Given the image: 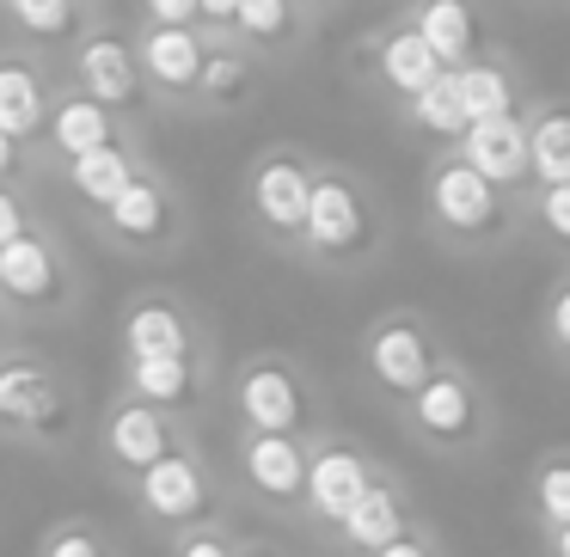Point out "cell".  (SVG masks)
Masks as SVG:
<instances>
[{
  "label": "cell",
  "instance_id": "obj_1",
  "mask_svg": "<svg viewBox=\"0 0 570 557\" xmlns=\"http://www.w3.org/2000/svg\"><path fill=\"white\" fill-rule=\"evenodd\" d=\"M307 239H313V251H325V258H350V251L368 246V215H362V197L344 185V178H320V185H313Z\"/></svg>",
  "mask_w": 570,
  "mask_h": 557
},
{
  "label": "cell",
  "instance_id": "obj_2",
  "mask_svg": "<svg viewBox=\"0 0 570 557\" xmlns=\"http://www.w3.org/2000/svg\"><path fill=\"white\" fill-rule=\"evenodd\" d=\"M430 202H435V215H442V227H454V233H484V227L497 221V185H484L466 160L435 172Z\"/></svg>",
  "mask_w": 570,
  "mask_h": 557
},
{
  "label": "cell",
  "instance_id": "obj_3",
  "mask_svg": "<svg viewBox=\"0 0 570 557\" xmlns=\"http://www.w3.org/2000/svg\"><path fill=\"white\" fill-rule=\"evenodd\" d=\"M368 368L381 386H393V392H411L417 398L423 386L435 380V361H430V344H423L411 325H381L368 344Z\"/></svg>",
  "mask_w": 570,
  "mask_h": 557
},
{
  "label": "cell",
  "instance_id": "obj_4",
  "mask_svg": "<svg viewBox=\"0 0 570 557\" xmlns=\"http://www.w3.org/2000/svg\"><path fill=\"white\" fill-rule=\"evenodd\" d=\"M0 422H19V429H56L62 422V392L43 368L13 361L0 368Z\"/></svg>",
  "mask_w": 570,
  "mask_h": 557
},
{
  "label": "cell",
  "instance_id": "obj_5",
  "mask_svg": "<svg viewBox=\"0 0 570 557\" xmlns=\"http://www.w3.org/2000/svg\"><path fill=\"white\" fill-rule=\"evenodd\" d=\"M252 202H258V215L276 227V233H307L313 178L301 172L295 160H271V166H258V185H252Z\"/></svg>",
  "mask_w": 570,
  "mask_h": 557
},
{
  "label": "cell",
  "instance_id": "obj_6",
  "mask_svg": "<svg viewBox=\"0 0 570 557\" xmlns=\"http://www.w3.org/2000/svg\"><path fill=\"white\" fill-rule=\"evenodd\" d=\"M368 490H374V484H368V471H362V459L344 454V447L307 459V496H313V508H320L325 520H337V527L356 515V503H362Z\"/></svg>",
  "mask_w": 570,
  "mask_h": 557
},
{
  "label": "cell",
  "instance_id": "obj_7",
  "mask_svg": "<svg viewBox=\"0 0 570 557\" xmlns=\"http://www.w3.org/2000/svg\"><path fill=\"white\" fill-rule=\"evenodd\" d=\"M239 410H246V422L258 435H295L301 422V386L288 380L283 368H252L246 380H239Z\"/></svg>",
  "mask_w": 570,
  "mask_h": 557
},
{
  "label": "cell",
  "instance_id": "obj_8",
  "mask_svg": "<svg viewBox=\"0 0 570 557\" xmlns=\"http://www.w3.org/2000/svg\"><path fill=\"white\" fill-rule=\"evenodd\" d=\"M466 166L484 178V185H515V178H528V129L515 123V117H503V123H479L466 136Z\"/></svg>",
  "mask_w": 570,
  "mask_h": 557
},
{
  "label": "cell",
  "instance_id": "obj_9",
  "mask_svg": "<svg viewBox=\"0 0 570 557\" xmlns=\"http://www.w3.org/2000/svg\"><path fill=\"white\" fill-rule=\"evenodd\" d=\"M80 80H87V99L99 105V111H111V105H129V99H136L141 68H136V56H129V43L92 38L87 50H80Z\"/></svg>",
  "mask_w": 570,
  "mask_h": 557
},
{
  "label": "cell",
  "instance_id": "obj_10",
  "mask_svg": "<svg viewBox=\"0 0 570 557\" xmlns=\"http://www.w3.org/2000/svg\"><path fill=\"white\" fill-rule=\"evenodd\" d=\"M246 478L264 496H295L307 490V454L288 435H252L246 441Z\"/></svg>",
  "mask_w": 570,
  "mask_h": 557
},
{
  "label": "cell",
  "instance_id": "obj_11",
  "mask_svg": "<svg viewBox=\"0 0 570 557\" xmlns=\"http://www.w3.org/2000/svg\"><path fill=\"white\" fill-rule=\"evenodd\" d=\"M0 295H13L19 307H38L56 295V251L43 239H19V246L0 251Z\"/></svg>",
  "mask_w": 570,
  "mask_h": 557
},
{
  "label": "cell",
  "instance_id": "obj_12",
  "mask_svg": "<svg viewBox=\"0 0 570 557\" xmlns=\"http://www.w3.org/2000/svg\"><path fill=\"white\" fill-rule=\"evenodd\" d=\"M141 503L160 520H190L203 515V478L190 459H160L154 471H141Z\"/></svg>",
  "mask_w": 570,
  "mask_h": 557
},
{
  "label": "cell",
  "instance_id": "obj_13",
  "mask_svg": "<svg viewBox=\"0 0 570 557\" xmlns=\"http://www.w3.org/2000/svg\"><path fill=\"white\" fill-rule=\"evenodd\" d=\"M417 38L430 43V56L448 68V74H460V62L472 56V38H479V31H472V13L460 7V0H435V7L417 13Z\"/></svg>",
  "mask_w": 570,
  "mask_h": 557
},
{
  "label": "cell",
  "instance_id": "obj_14",
  "mask_svg": "<svg viewBox=\"0 0 570 557\" xmlns=\"http://www.w3.org/2000/svg\"><path fill=\"white\" fill-rule=\"evenodd\" d=\"M381 74H386V87H393V92L423 99V92H430L448 68L430 56V43H423L417 31H399V38H386V50H381Z\"/></svg>",
  "mask_w": 570,
  "mask_h": 557
},
{
  "label": "cell",
  "instance_id": "obj_15",
  "mask_svg": "<svg viewBox=\"0 0 570 557\" xmlns=\"http://www.w3.org/2000/svg\"><path fill=\"white\" fill-rule=\"evenodd\" d=\"M141 62H148V74L160 80V87L185 92V87H203V62L209 56L197 50V38L190 31H148V50H141Z\"/></svg>",
  "mask_w": 570,
  "mask_h": 557
},
{
  "label": "cell",
  "instance_id": "obj_16",
  "mask_svg": "<svg viewBox=\"0 0 570 557\" xmlns=\"http://www.w3.org/2000/svg\"><path fill=\"white\" fill-rule=\"evenodd\" d=\"M124 344H129V356H136V361H185V325H178L173 307L148 300V307L129 312Z\"/></svg>",
  "mask_w": 570,
  "mask_h": 557
},
{
  "label": "cell",
  "instance_id": "obj_17",
  "mask_svg": "<svg viewBox=\"0 0 570 557\" xmlns=\"http://www.w3.org/2000/svg\"><path fill=\"white\" fill-rule=\"evenodd\" d=\"M111 454L124 459V466H136V471H154L160 459H173V454H166V422L154 417L148 405L117 410V417H111Z\"/></svg>",
  "mask_w": 570,
  "mask_h": 557
},
{
  "label": "cell",
  "instance_id": "obj_18",
  "mask_svg": "<svg viewBox=\"0 0 570 557\" xmlns=\"http://www.w3.org/2000/svg\"><path fill=\"white\" fill-rule=\"evenodd\" d=\"M344 539H350V545H362L368 557L405 539V508H399V496L386 490V484H374V490L356 503V515L344 520Z\"/></svg>",
  "mask_w": 570,
  "mask_h": 557
},
{
  "label": "cell",
  "instance_id": "obj_19",
  "mask_svg": "<svg viewBox=\"0 0 570 557\" xmlns=\"http://www.w3.org/2000/svg\"><path fill=\"white\" fill-rule=\"evenodd\" d=\"M417 422L435 435V441H460L472 429V392L454 380V374H435L417 392Z\"/></svg>",
  "mask_w": 570,
  "mask_h": 557
},
{
  "label": "cell",
  "instance_id": "obj_20",
  "mask_svg": "<svg viewBox=\"0 0 570 557\" xmlns=\"http://www.w3.org/2000/svg\"><path fill=\"white\" fill-rule=\"evenodd\" d=\"M68 185H75L87 202H99V209H117V202L129 197V185H136V172H129L124 148H99V153H87V160L68 166Z\"/></svg>",
  "mask_w": 570,
  "mask_h": 557
},
{
  "label": "cell",
  "instance_id": "obj_21",
  "mask_svg": "<svg viewBox=\"0 0 570 557\" xmlns=\"http://www.w3.org/2000/svg\"><path fill=\"white\" fill-rule=\"evenodd\" d=\"M43 123V87L31 68L19 62H0V136H31Z\"/></svg>",
  "mask_w": 570,
  "mask_h": 557
},
{
  "label": "cell",
  "instance_id": "obj_22",
  "mask_svg": "<svg viewBox=\"0 0 570 557\" xmlns=\"http://www.w3.org/2000/svg\"><path fill=\"white\" fill-rule=\"evenodd\" d=\"M454 80V99H460V111H466V123L479 129V123H503L509 117V80L497 74V68H460V74H448Z\"/></svg>",
  "mask_w": 570,
  "mask_h": 557
},
{
  "label": "cell",
  "instance_id": "obj_23",
  "mask_svg": "<svg viewBox=\"0 0 570 557\" xmlns=\"http://www.w3.org/2000/svg\"><path fill=\"white\" fill-rule=\"evenodd\" d=\"M528 166L546 178V190L570 185V111H552L528 129Z\"/></svg>",
  "mask_w": 570,
  "mask_h": 557
},
{
  "label": "cell",
  "instance_id": "obj_24",
  "mask_svg": "<svg viewBox=\"0 0 570 557\" xmlns=\"http://www.w3.org/2000/svg\"><path fill=\"white\" fill-rule=\"evenodd\" d=\"M56 148H62L68 160H87V153L111 148V117L92 99H68L62 111H56Z\"/></svg>",
  "mask_w": 570,
  "mask_h": 557
},
{
  "label": "cell",
  "instance_id": "obj_25",
  "mask_svg": "<svg viewBox=\"0 0 570 557\" xmlns=\"http://www.w3.org/2000/svg\"><path fill=\"white\" fill-rule=\"evenodd\" d=\"M111 227H117L124 239H160V233H166V197L136 178V185H129V197L111 209Z\"/></svg>",
  "mask_w": 570,
  "mask_h": 557
},
{
  "label": "cell",
  "instance_id": "obj_26",
  "mask_svg": "<svg viewBox=\"0 0 570 557\" xmlns=\"http://www.w3.org/2000/svg\"><path fill=\"white\" fill-rule=\"evenodd\" d=\"M411 105H417V123L430 129V136H460V141L472 136V123H466V111H460V99H454V80H448V74L435 80V87L423 92V99H411Z\"/></svg>",
  "mask_w": 570,
  "mask_h": 557
},
{
  "label": "cell",
  "instance_id": "obj_27",
  "mask_svg": "<svg viewBox=\"0 0 570 557\" xmlns=\"http://www.w3.org/2000/svg\"><path fill=\"white\" fill-rule=\"evenodd\" d=\"M136 392L148 405H178L190 392V368L185 361H136Z\"/></svg>",
  "mask_w": 570,
  "mask_h": 557
},
{
  "label": "cell",
  "instance_id": "obj_28",
  "mask_svg": "<svg viewBox=\"0 0 570 557\" xmlns=\"http://www.w3.org/2000/svg\"><path fill=\"white\" fill-rule=\"evenodd\" d=\"M13 19L31 38H68V31H75V7H68V0H19Z\"/></svg>",
  "mask_w": 570,
  "mask_h": 557
},
{
  "label": "cell",
  "instance_id": "obj_29",
  "mask_svg": "<svg viewBox=\"0 0 570 557\" xmlns=\"http://www.w3.org/2000/svg\"><path fill=\"white\" fill-rule=\"evenodd\" d=\"M533 496H540V515L552 520V527H570V459H552V466H540V478H533Z\"/></svg>",
  "mask_w": 570,
  "mask_h": 557
},
{
  "label": "cell",
  "instance_id": "obj_30",
  "mask_svg": "<svg viewBox=\"0 0 570 557\" xmlns=\"http://www.w3.org/2000/svg\"><path fill=\"white\" fill-rule=\"evenodd\" d=\"M234 26L246 31V38H283V31H288V7H283V0H239Z\"/></svg>",
  "mask_w": 570,
  "mask_h": 557
},
{
  "label": "cell",
  "instance_id": "obj_31",
  "mask_svg": "<svg viewBox=\"0 0 570 557\" xmlns=\"http://www.w3.org/2000/svg\"><path fill=\"white\" fill-rule=\"evenodd\" d=\"M246 62H239V56H209V62H203V92H209V99H222V105H234L239 92H246Z\"/></svg>",
  "mask_w": 570,
  "mask_h": 557
},
{
  "label": "cell",
  "instance_id": "obj_32",
  "mask_svg": "<svg viewBox=\"0 0 570 557\" xmlns=\"http://www.w3.org/2000/svg\"><path fill=\"white\" fill-rule=\"evenodd\" d=\"M540 221H546V233H552V239H564V246H570V185L540 197Z\"/></svg>",
  "mask_w": 570,
  "mask_h": 557
},
{
  "label": "cell",
  "instance_id": "obj_33",
  "mask_svg": "<svg viewBox=\"0 0 570 557\" xmlns=\"http://www.w3.org/2000/svg\"><path fill=\"white\" fill-rule=\"evenodd\" d=\"M19 239H26V209H19V202L7 197V190H0V251L19 246Z\"/></svg>",
  "mask_w": 570,
  "mask_h": 557
},
{
  "label": "cell",
  "instance_id": "obj_34",
  "mask_svg": "<svg viewBox=\"0 0 570 557\" xmlns=\"http://www.w3.org/2000/svg\"><path fill=\"white\" fill-rule=\"evenodd\" d=\"M43 557H105V551H99V539H87V533H56Z\"/></svg>",
  "mask_w": 570,
  "mask_h": 557
},
{
  "label": "cell",
  "instance_id": "obj_35",
  "mask_svg": "<svg viewBox=\"0 0 570 557\" xmlns=\"http://www.w3.org/2000/svg\"><path fill=\"white\" fill-rule=\"evenodd\" d=\"M203 7H190V0H160L154 7V19H166V31H185V19H197Z\"/></svg>",
  "mask_w": 570,
  "mask_h": 557
},
{
  "label": "cell",
  "instance_id": "obj_36",
  "mask_svg": "<svg viewBox=\"0 0 570 557\" xmlns=\"http://www.w3.org/2000/svg\"><path fill=\"white\" fill-rule=\"evenodd\" d=\"M552 337H558V349L570 356V288H558V300H552Z\"/></svg>",
  "mask_w": 570,
  "mask_h": 557
},
{
  "label": "cell",
  "instance_id": "obj_37",
  "mask_svg": "<svg viewBox=\"0 0 570 557\" xmlns=\"http://www.w3.org/2000/svg\"><path fill=\"white\" fill-rule=\"evenodd\" d=\"M178 557H234V551H227L222 539H190V545H185V551H178Z\"/></svg>",
  "mask_w": 570,
  "mask_h": 557
},
{
  "label": "cell",
  "instance_id": "obj_38",
  "mask_svg": "<svg viewBox=\"0 0 570 557\" xmlns=\"http://www.w3.org/2000/svg\"><path fill=\"white\" fill-rule=\"evenodd\" d=\"M374 557H430V551H423L417 539H399V545H386V551H374Z\"/></svg>",
  "mask_w": 570,
  "mask_h": 557
},
{
  "label": "cell",
  "instance_id": "obj_39",
  "mask_svg": "<svg viewBox=\"0 0 570 557\" xmlns=\"http://www.w3.org/2000/svg\"><path fill=\"white\" fill-rule=\"evenodd\" d=\"M13 166H19V153H13V136H0V178L13 172Z\"/></svg>",
  "mask_w": 570,
  "mask_h": 557
},
{
  "label": "cell",
  "instance_id": "obj_40",
  "mask_svg": "<svg viewBox=\"0 0 570 557\" xmlns=\"http://www.w3.org/2000/svg\"><path fill=\"white\" fill-rule=\"evenodd\" d=\"M558 557H570V527H558Z\"/></svg>",
  "mask_w": 570,
  "mask_h": 557
},
{
  "label": "cell",
  "instance_id": "obj_41",
  "mask_svg": "<svg viewBox=\"0 0 570 557\" xmlns=\"http://www.w3.org/2000/svg\"><path fill=\"white\" fill-rule=\"evenodd\" d=\"M252 557H258V551H252Z\"/></svg>",
  "mask_w": 570,
  "mask_h": 557
}]
</instances>
